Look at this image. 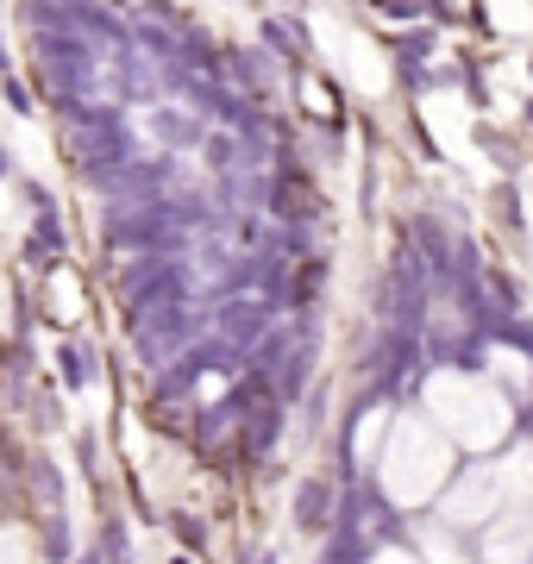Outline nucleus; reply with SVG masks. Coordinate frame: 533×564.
<instances>
[{
	"instance_id": "1",
	"label": "nucleus",
	"mask_w": 533,
	"mask_h": 564,
	"mask_svg": "<svg viewBox=\"0 0 533 564\" xmlns=\"http://www.w3.org/2000/svg\"><path fill=\"white\" fill-rule=\"evenodd\" d=\"M320 502H327V489H308V496H301V527H320Z\"/></svg>"
}]
</instances>
